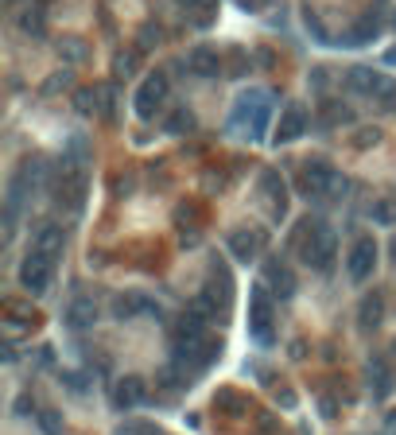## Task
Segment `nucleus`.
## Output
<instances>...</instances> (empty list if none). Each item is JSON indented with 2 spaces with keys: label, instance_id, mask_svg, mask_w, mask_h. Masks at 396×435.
<instances>
[{
  "label": "nucleus",
  "instance_id": "f257e3e1",
  "mask_svg": "<svg viewBox=\"0 0 396 435\" xmlns=\"http://www.w3.org/2000/svg\"><path fill=\"white\" fill-rule=\"evenodd\" d=\"M295 249H300V261L311 265L315 272H330L338 256V233L326 226V222H300V233H295Z\"/></svg>",
  "mask_w": 396,
  "mask_h": 435
},
{
  "label": "nucleus",
  "instance_id": "f03ea898",
  "mask_svg": "<svg viewBox=\"0 0 396 435\" xmlns=\"http://www.w3.org/2000/svg\"><path fill=\"white\" fill-rule=\"evenodd\" d=\"M233 129L249 136V140H261L268 133V121H272V97L264 94V90H249V94L237 97V105H233Z\"/></svg>",
  "mask_w": 396,
  "mask_h": 435
},
{
  "label": "nucleus",
  "instance_id": "7ed1b4c3",
  "mask_svg": "<svg viewBox=\"0 0 396 435\" xmlns=\"http://www.w3.org/2000/svg\"><path fill=\"white\" fill-rule=\"evenodd\" d=\"M249 339L261 346H272V291L268 284H252L249 291Z\"/></svg>",
  "mask_w": 396,
  "mask_h": 435
},
{
  "label": "nucleus",
  "instance_id": "20e7f679",
  "mask_svg": "<svg viewBox=\"0 0 396 435\" xmlns=\"http://www.w3.org/2000/svg\"><path fill=\"white\" fill-rule=\"evenodd\" d=\"M171 94V82L168 74H148L144 82H140V90H136V117H144V121H152L159 109H163V101H168Z\"/></svg>",
  "mask_w": 396,
  "mask_h": 435
},
{
  "label": "nucleus",
  "instance_id": "39448f33",
  "mask_svg": "<svg viewBox=\"0 0 396 435\" xmlns=\"http://www.w3.org/2000/svg\"><path fill=\"white\" fill-rule=\"evenodd\" d=\"M51 261L47 253H39V249H31V253L24 256V265H20V284L27 288V295H43V291L51 288Z\"/></svg>",
  "mask_w": 396,
  "mask_h": 435
},
{
  "label": "nucleus",
  "instance_id": "423d86ee",
  "mask_svg": "<svg viewBox=\"0 0 396 435\" xmlns=\"http://www.w3.org/2000/svg\"><path fill=\"white\" fill-rule=\"evenodd\" d=\"M373 268H377V241H373V237H358L354 249H349V256H346V276L354 280V284H365V280L373 276Z\"/></svg>",
  "mask_w": 396,
  "mask_h": 435
},
{
  "label": "nucleus",
  "instance_id": "0eeeda50",
  "mask_svg": "<svg viewBox=\"0 0 396 435\" xmlns=\"http://www.w3.org/2000/svg\"><path fill=\"white\" fill-rule=\"evenodd\" d=\"M109 397H113V408L117 412H132V408H140L148 400V385H144V377H120V381H113V388H109Z\"/></svg>",
  "mask_w": 396,
  "mask_h": 435
},
{
  "label": "nucleus",
  "instance_id": "6e6552de",
  "mask_svg": "<svg viewBox=\"0 0 396 435\" xmlns=\"http://www.w3.org/2000/svg\"><path fill=\"white\" fill-rule=\"evenodd\" d=\"M346 85L354 90V94L373 97V101H377V97H381L384 90L393 85V78H384V74H381V70H373V66H354V70L346 74Z\"/></svg>",
  "mask_w": 396,
  "mask_h": 435
},
{
  "label": "nucleus",
  "instance_id": "1a4fd4ad",
  "mask_svg": "<svg viewBox=\"0 0 396 435\" xmlns=\"http://www.w3.org/2000/svg\"><path fill=\"white\" fill-rule=\"evenodd\" d=\"M261 194L264 202H268V214L276 218V222H284V214H288V187H284V179H280V171H261Z\"/></svg>",
  "mask_w": 396,
  "mask_h": 435
},
{
  "label": "nucleus",
  "instance_id": "9d476101",
  "mask_svg": "<svg viewBox=\"0 0 396 435\" xmlns=\"http://www.w3.org/2000/svg\"><path fill=\"white\" fill-rule=\"evenodd\" d=\"M268 241V233L264 230H249V226H241V230L229 233V256H237V261H256Z\"/></svg>",
  "mask_w": 396,
  "mask_h": 435
},
{
  "label": "nucleus",
  "instance_id": "9b49d317",
  "mask_svg": "<svg viewBox=\"0 0 396 435\" xmlns=\"http://www.w3.org/2000/svg\"><path fill=\"white\" fill-rule=\"evenodd\" d=\"M330 175H334L330 163H323V159H307V168L300 171V191L307 194V198H326Z\"/></svg>",
  "mask_w": 396,
  "mask_h": 435
},
{
  "label": "nucleus",
  "instance_id": "f8f14e48",
  "mask_svg": "<svg viewBox=\"0 0 396 435\" xmlns=\"http://www.w3.org/2000/svg\"><path fill=\"white\" fill-rule=\"evenodd\" d=\"M303 133H307V109L291 101V105L284 109V113H280V121H276V136H272V140H276V144H291V140H300Z\"/></svg>",
  "mask_w": 396,
  "mask_h": 435
},
{
  "label": "nucleus",
  "instance_id": "ddd939ff",
  "mask_svg": "<svg viewBox=\"0 0 396 435\" xmlns=\"http://www.w3.org/2000/svg\"><path fill=\"white\" fill-rule=\"evenodd\" d=\"M113 315L124 323V319H136V315H156L159 319L163 311H159L156 300H148V295H140V291H129V295H117V300H113Z\"/></svg>",
  "mask_w": 396,
  "mask_h": 435
},
{
  "label": "nucleus",
  "instance_id": "4468645a",
  "mask_svg": "<svg viewBox=\"0 0 396 435\" xmlns=\"http://www.w3.org/2000/svg\"><path fill=\"white\" fill-rule=\"evenodd\" d=\"M62 245H66V233H62L59 222H39L36 233H31V249H39V253H47L51 261L62 253Z\"/></svg>",
  "mask_w": 396,
  "mask_h": 435
},
{
  "label": "nucleus",
  "instance_id": "2eb2a0df",
  "mask_svg": "<svg viewBox=\"0 0 396 435\" xmlns=\"http://www.w3.org/2000/svg\"><path fill=\"white\" fill-rule=\"evenodd\" d=\"M264 284L276 291L280 300H291V295H295V272H291L284 261H268V265H264Z\"/></svg>",
  "mask_w": 396,
  "mask_h": 435
},
{
  "label": "nucleus",
  "instance_id": "dca6fc26",
  "mask_svg": "<svg viewBox=\"0 0 396 435\" xmlns=\"http://www.w3.org/2000/svg\"><path fill=\"white\" fill-rule=\"evenodd\" d=\"M187 70H191L194 78H217V74H222V55H217L214 47H194L191 55H187Z\"/></svg>",
  "mask_w": 396,
  "mask_h": 435
},
{
  "label": "nucleus",
  "instance_id": "f3484780",
  "mask_svg": "<svg viewBox=\"0 0 396 435\" xmlns=\"http://www.w3.org/2000/svg\"><path fill=\"white\" fill-rule=\"evenodd\" d=\"M97 323V303L94 300H74L70 307H66V326H74V330H90V326Z\"/></svg>",
  "mask_w": 396,
  "mask_h": 435
},
{
  "label": "nucleus",
  "instance_id": "a211bd4d",
  "mask_svg": "<svg viewBox=\"0 0 396 435\" xmlns=\"http://www.w3.org/2000/svg\"><path fill=\"white\" fill-rule=\"evenodd\" d=\"M365 373H369L373 397H388V393H393V369H388V362H384V358H373Z\"/></svg>",
  "mask_w": 396,
  "mask_h": 435
},
{
  "label": "nucleus",
  "instance_id": "6ab92c4d",
  "mask_svg": "<svg viewBox=\"0 0 396 435\" xmlns=\"http://www.w3.org/2000/svg\"><path fill=\"white\" fill-rule=\"evenodd\" d=\"M381 36V16L377 12H365L354 24V31H349V43H369V39H377Z\"/></svg>",
  "mask_w": 396,
  "mask_h": 435
},
{
  "label": "nucleus",
  "instance_id": "aec40b11",
  "mask_svg": "<svg viewBox=\"0 0 396 435\" xmlns=\"http://www.w3.org/2000/svg\"><path fill=\"white\" fill-rule=\"evenodd\" d=\"M20 31H27V36H43L47 31V20H43V8L39 4H27L24 12H20Z\"/></svg>",
  "mask_w": 396,
  "mask_h": 435
},
{
  "label": "nucleus",
  "instance_id": "412c9836",
  "mask_svg": "<svg viewBox=\"0 0 396 435\" xmlns=\"http://www.w3.org/2000/svg\"><path fill=\"white\" fill-rule=\"evenodd\" d=\"M381 311H384V300H381V291H373V295H365V300H361V326H365V330H373V326L381 323Z\"/></svg>",
  "mask_w": 396,
  "mask_h": 435
},
{
  "label": "nucleus",
  "instance_id": "4be33fe9",
  "mask_svg": "<svg viewBox=\"0 0 396 435\" xmlns=\"http://www.w3.org/2000/svg\"><path fill=\"white\" fill-rule=\"evenodd\" d=\"M183 8H187V12H191V20L198 27H206V24H214V4L217 0H179Z\"/></svg>",
  "mask_w": 396,
  "mask_h": 435
},
{
  "label": "nucleus",
  "instance_id": "5701e85b",
  "mask_svg": "<svg viewBox=\"0 0 396 435\" xmlns=\"http://www.w3.org/2000/svg\"><path fill=\"white\" fill-rule=\"evenodd\" d=\"M369 214H373L377 226H396V198H393V194H388V198H377Z\"/></svg>",
  "mask_w": 396,
  "mask_h": 435
},
{
  "label": "nucleus",
  "instance_id": "b1692460",
  "mask_svg": "<svg viewBox=\"0 0 396 435\" xmlns=\"http://www.w3.org/2000/svg\"><path fill=\"white\" fill-rule=\"evenodd\" d=\"M194 129V113L187 105H179L175 113L168 117V133H175V136H183V133H191Z\"/></svg>",
  "mask_w": 396,
  "mask_h": 435
},
{
  "label": "nucleus",
  "instance_id": "393cba45",
  "mask_svg": "<svg viewBox=\"0 0 396 435\" xmlns=\"http://www.w3.org/2000/svg\"><path fill=\"white\" fill-rule=\"evenodd\" d=\"M74 109L85 113V117L97 113V109H101V90H78V94H74Z\"/></svg>",
  "mask_w": 396,
  "mask_h": 435
},
{
  "label": "nucleus",
  "instance_id": "a878e982",
  "mask_svg": "<svg viewBox=\"0 0 396 435\" xmlns=\"http://www.w3.org/2000/svg\"><path fill=\"white\" fill-rule=\"evenodd\" d=\"M136 62H140V51H124V55H117V62H113L117 78H132V74H136Z\"/></svg>",
  "mask_w": 396,
  "mask_h": 435
},
{
  "label": "nucleus",
  "instance_id": "bb28decb",
  "mask_svg": "<svg viewBox=\"0 0 396 435\" xmlns=\"http://www.w3.org/2000/svg\"><path fill=\"white\" fill-rule=\"evenodd\" d=\"M59 55L66 62H82L85 59V43H82V39H62V43H59Z\"/></svg>",
  "mask_w": 396,
  "mask_h": 435
},
{
  "label": "nucleus",
  "instance_id": "cd10ccee",
  "mask_svg": "<svg viewBox=\"0 0 396 435\" xmlns=\"http://www.w3.org/2000/svg\"><path fill=\"white\" fill-rule=\"evenodd\" d=\"M39 427H43L47 435H59L62 432V412L59 408H43L39 412Z\"/></svg>",
  "mask_w": 396,
  "mask_h": 435
},
{
  "label": "nucleus",
  "instance_id": "c85d7f7f",
  "mask_svg": "<svg viewBox=\"0 0 396 435\" xmlns=\"http://www.w3.org/2000/svg\"><path fill=\"white\" fill-rule=\"evenodd\" d=\"M346 191H349V179L346 175H330V187H326V198H346Z\"/></svg>",
  "mask_w": 396,
  "mask_h": 435
},
{
  "label": "nucleus",
  "instance_id": "c756f323",
  "mask_svg": "<svg viewBox=\"0 0 396 435\" xmlns=\"http://www.w3.org/2000/svg\"><path fill=\"white\" fill-rule=\"evenodd\" d=\"M377 140H381V129H358V136H354L358 148H369V144H377Z\"/></svg>",
  "mask_w": 396,
  "mask_h": 435
},
{
  "label": "nucleus",
  "instance_id": "7c9ffc66",
  "mask_svg": "<svg viewBox=\"0 0 396 435\" xmlns=\"http://www.w3.org/2000/svg\"><path fill=\"white\" fill-rule=\"evenodd\" d=\"M62 385L70 388V393H85V373H62Z\"/></svg>",
  "mask_w": 396,
  "mask_h": 435
},
{
  "label": "nucleus",
  "instance_id": "2f4dec72",
  "mask_svg": "<svg viewBox=\"0 0 396 435\" xmlns=\"http://www.w3.org/2000/svg\"><path fill=\"white\" fill-rule=\"evenodd\" d=\"M66 85H70V70H59V74H51V82L43 85V90L55 94V90H66Z\"/></svg>",
  "mask_w": 396,
  "mask_h": 435
},
{
  "label": "nucleus",
  "instance_id": "473e14b6",
  "mask_svg": "<svg viewBox=\"0 0 396 435\" xmlns=\"http://www.w3.org/2000/svg\"><path fill=\"white\" fill-rule=\"evenodd\" d=\"M377 105H381V109H384V113H396V82H393V85H388V90H384V94H381V97H377Z\"/></svg>",
  "mask_w": 396,
  "mask_h": 435
},
{
  "label": "nucleus",
  "instance_id": "72a5a7b5",
  "mask_svg": "<svg viewBox=\"0 0 396 435\" xmlns=\"http://www.w3.org/2000/svg\"><path fill=\"white\" fill-rule=\"evenodd\" d=\"M156 43H159V27H152V24H148L144 31H140V51L156 47Z\"/></svg>",
  "mask_w": 396,
  "mask_h": 435
},
{
  "label": "nucleus",
  "instance_id": "f704fd0d",
  "mask_svg": "<svg viewBox=\"0 0 396 435\" xmlns=\"http://www.w3.org/2000/svg\"><path fill=\"white\" fill-rule=\"evenodd\" d=\"M384 427H388V435H396V408L384 416Z\"/></svg>",
  "mask_w": 396,
  "mask_h": 435
},
{
  "label": "nucleus",
  "instance_id": "c9c22d12",
  "mask_svg": "<svg viewBox=\"0 0 396 435\" xmlns=\"http://www.w3.org/2000/svg\"><path fill=\"white\" fill-rule=\"evenodd\" d=\"M384 62H388V66H396V47H393V51H384Z\"/></svg>",
  "mask_w": 396,
  "mask_h": 435
},
{
  "label": "nucleus",
  "instance_id": "e433bc0d",
  "mask_svg": "<svg viewBox=\"0 0 396 435\" xmlns=\"http://www.w3.org/2000/svg\"><path fill=\"white\" fill-rule=\"evenodd\" d=\"M393 256H396V241H393Z\"/></svg>",
  "mask_w": 396,
  "mask_h": 435
}]
</instances>
